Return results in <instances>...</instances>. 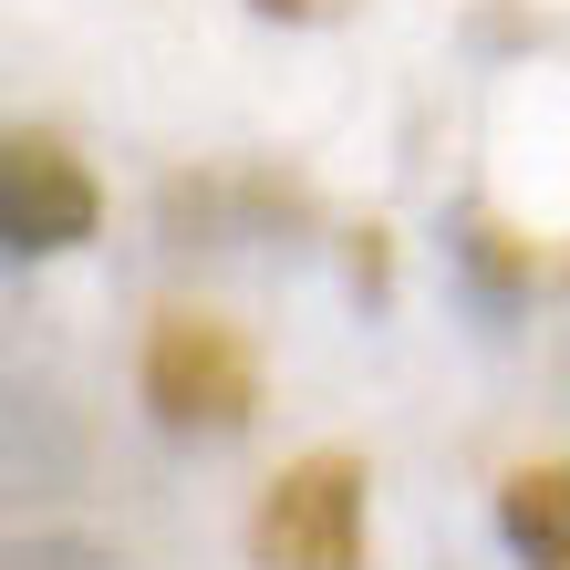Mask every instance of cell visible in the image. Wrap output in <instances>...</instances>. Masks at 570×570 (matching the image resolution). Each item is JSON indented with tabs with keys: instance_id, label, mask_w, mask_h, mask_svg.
<instances>
[{
	"instance_id": "cell-1",
	"label": "cell",
	"mask_w": 570,
	"mask_h": 570,
	"mask_svg": "<svg viewBox=\"0 0 570 570\" xmlns=\"http://www.w3.org/2000/svg\"><path fill=\"white\" fill-rule=\"evenodd\" d=\"M136 384H146V415L166 435H239L259 415V353L218 312H156Z\"/></svg>"
},
{
	"instance_id": "cell-2",
	"label": "cell",
	"mask_w": 570,
	"mask_h": 570,
	"mask_svg": "<svg viewBox=\"0 0 570 570\" xmlns=\"http://www.w3.org/2000/svg\"><path fill=\"white\" fill-rule=\"evenodd\" d=\"M363 456L312 446L291 456L249 509V560L259 570H363Z\"/></svg>"
},
{
	"instance_id": "cell-3",
	"label": "cell",
	"mask_w": 570,
	"mask_h": 570,
	"mask_svg": "<svg viewBox=\"0 0 570 570\" xmlns=\"http://www.w3.org/2000/svg\"><path fill=\"white\" fill-rule=\"evenodd\" d=\"M94 218H105V187L83 177V156L62 136H11L0 146V239H11L21 259L83 249Z\"/></svg>"
},
{
	"instance_id": "cell-4",
	"label": "cell",
	"mask_w": 570,
	"mask_h": 570,
	"mask_svg": "<svg viewBox=\"0 0 570 570\" xmlns=\"http://www.w3.org/2000/svg\"><path fill=\"white\" fill-rule=\"evenodd\" d=\"M498 540L519 570H570V456L498 478Z\"/></svg>"
},
{
	"instance_id": "cell-5",
	"label": "cell",
	"mask_w": 570,
	"mask_h": 570,
	"mask_svg": "<svg viewBox=\"0 0 570 570\" xmlns=\"http://www.w3.org/2000/svg\"><path fill=\"white\" fill-rule=\"evenodd\" d=\"M249 11H271V21H343L353 0H249Z\"/></svg>"
}]
</instances>
